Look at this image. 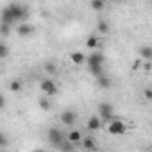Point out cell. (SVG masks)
<instances>
[{"instance_id": "cell-29", "label": "cell", "mask_w": 152, "mask_h": 152, "mask_svg": "<svg viewBox=\"0 0 152 152\" xmlns=\"http://www.w3.org/2000/svg\"><path fill=\"white\" fill-rule=\"evenodd\" d=\"M148 152H152V148H150V150H148Z\"/></svg>"}, {"instance_id": "cell-12", "label": "cell", "mask_w": 152, "mask_h": 152, "mask_svg": "<svg viewBox=\"0 0 152 152\" xmlns=\"http://www.w3.org/2000/svg\"><path fill=\"white\" fill-rule=\"evenodd\" d=\"M83 140H84V136L81 134V131H77V129L70 131V134H68V141H72L73 145H79V143H83Z\"/></svg>"}, {"instance_id": "cell-5", "label": "cell", "mask_w": 152, "mask_h": 152, "mask_svg": "<svg viewBox=\"0 0 152 152\" xmlns=\"http://www.w3.org/2000/svg\"><path fill=\"white\" fill-rule=\"evenodd\" d=\"M39 90H41L43 95H47V97H54V95H57V84H56L52 79H43L41 84H39Z\"/></svg>"}, {"instance_id": "cell-28", "label": "cell", "mask_w": 152, "mask_h": 152, "mask_svg": "<svg viewBox=\"0 0 152 152\" xmlns=\"http://www.w3.org/2000/svg\"><path fill=\"white\" fill-rule=\"evenodd\" d=\"M0 152H7V150H6V148H2V150H0Z\"/></svg>"}, {"instance_id": "cell-18", "label": "cell", "mask_w": 152, "mask_h": 152, "mask_svg": "<svg viewBox=\"0 0 152 152\" xmlns=\"http://www.w3.org/2000/svg\"><path fill=\"white\" fill-rule=\"evenodd\" d=\"M9 90H11L13 93H18V91L22 90V81H18V79L11 81V83H9Z\"/></svg>"}, {"instance_id": "cell-26", "label": "cell", "mask_w": 152, "mask_h": 152, "mask_svg": "<svg viewBox=\"0 0 152 152\" xmlns=\"http://www.w3.org/2000/svg\"><path fill=\"white\" fill-rule=\"evenodd\" d=\"M4 106H6V97H4V95H0V107L4 109Z\"/></svg>"}, {"instance_id": "cell-9", "label": "cell", "mask_w": 152, "mask_h": 152, "mask_svg": "<svg viewBox=\"0 0 152 152\" xmlns=\"http://www.w3.org/2000/svg\"><path fill=\"white\" fill-rule=\"evenodd\" d=\"M16 32H18V36L27 38V36H31L34 32V25H31V23H20L18 29H16Z\"/></svg>"}, {"instance_id": "cell-8", "label": "cell", "mask_w": 152, "mask_h": 152, "mask_svg": "<svg viewBox=\"0 0 152 152\" xmlns=\"http://www.w3.org/2000/svg\"><path fill=\"white\" fill-rule=\"evenodd\" d=\"M70 61H72L73 64L81 66V64H84V63L88 61V56H86V54H83V52H79V50H75V52H72V54H70Z\"/></svg>"}, {"instance_id": "cell-19", "label": "cell", "mask_w": 152, "mask_h": 152, "mask_svg": "<svg viewBox=\"0 0 152 152\" xmlns=\"http://www.w3.org/2000/svg\"><path fill=\"white\" fill-rule=\"evenodd\" d=\"M43 70H45L47 73H50V75H52V73H57V66H56L54 63H50V61H48V63H45Z\"/></svg>"}, {"instance_id": "cell-4", "label": "cell", "mask_w": 152, "mask_h": 152, "mask_svg": "<svg viewBox=\"0 0 152 152\" xmlns=\"http://www.w3.org/2000/svg\"><path fill=\"white\" fill-rule=\"evenodd\" d=\"M47 136H48V141H50L52 147H57V148H59V147L64 143V134H63L59 129H56V127H50L48 132H47Z\"/></svg>"}, {"instance_id": "cell-23", "label": "cell", "mask_w": 152, "mask_h": 152, "mask_svg": "<svg viewBox=\"0 0 152 152\" xmlns=\"http://www.w3.org/2000/svg\"><path fill=\"white\" fill-rule=\"evenodd\" d=\"M143 97H145L147 100H152V90H150V88H145V90H143Z\"/></svg>"}, {"instance_id": "cell-6", "label": "cell", "mask_w": 152, "mask_h": 152, "mask_svg": "<svg viewBox=\"0 0 152 152\" xmlns=\"http://www.w3.org/2000/svg\"><path fill=\"white\" fill-rule=\"evenodd\" d=\"M99 115H100V120H113L115 118V111H113V106L107 104V102H100L99 104Z\"/></svg>"}, {"instance_id": "cell-7", "label": "cell", "mask_w": 152, "mask_h": 152, "mask_svg": "<svg viewBox=\"0 0 152 152\" xmlns=\"http://www.w3.org/2000/svg\"><path fill=\"white\" fill-rule=\"evenodd\" d=\"M61 124L64 125V127H72L73 124H75V120H77V115H75V111H70V109H66V111H63L61 113Z\"/></svg>"}, {"instance_id": "cell-20", "label": "cell", "mask_w": 152, "mask_h": 152, "mask_svg": "<svg viewBox=\"0 0 152 152\" xmlns=\"http://www.w3.org/2000/svg\"><path fill=\"white\" fill-rule=\"evenodd\" d=\"M38 106H39V109H43V111H50V107H52V104H50L48 99H41V100L38 102Z\"/></svg>"}, {"instance_id": "cell-2", "label": "cell", "mask_w": 152, "mask_h": 152, "mask_svg": "<svg viewBox=\"0 0 152 152\" xmlns=\"http://www.w3.org/2000/svg\"><path fill=\"white\" fill-rule=\"evenodd\" d=\"M86 63H88V66H90V70H91V73L95 75V77H100L102 75V66H104V54L95 50V52H91L88 56Z\"/></svg>"}, {"instance_id": "cell-24", "label": "cell", "mask_w": 152, "mask_h": 152, "mask_svg": "<svg viewBox=\"0 0 152 152\" xmlns=\"http://www.w3.org/2000/svg\"><path fill=\"white\" fill-rule=\"evenodd\" d=\"M0 145H2V148H4V147L7 145V136H6L4 132H2V134H0Z\"/></svg>"}, {"instance_id": "cell-22", "label": "cell", "mask_w": 152, "mask_h": 152, "mask_svg": "<svg viewBox=\"0 0 152 152\" xmlns=\"http://www.w3.org/2000/svg\"><path fill=\"white\" fill-rule=\"evenodd\" d=\"M7 54H9V48L6 43H2L0 45V57H7Z\"/></svg>"}, {"instance_id": "cell-25", "label": "cell", "mask_w": 152, "mask_h": 152, "mask_svg": "<svg viewBox=\"0 0 152 152\" xmlns=\"http://www.w3.org/2000/svg\"><path fill=\"white\" fill-rule=\"evenodd\" d=\"M9 27H11V25L2 23V36H7V34H9Z\"/></svg>"}, {"instance_id": "cell-3", "label": "cell", "mask_w": 152, "mask_h": 152, "mask_svg": "<svg viewBox=\"0 0 152 152\" xmlns=\"http://www.w3.org/2000/svg\"><path fill=\"white\" fill-rule=\"evenodd\" d=\"M127 129H129L127 124L124 120H120V118H113L109 122V125H107V132L113 134V136H122V134L127 132Z\"/></svg>"}, {"instance_id": "cell-16", "label": "cell", "mask_w": 152, "mask_h": 152, "mask_svg": "<svg viewBox=\"0 0 152 152\" xmlns=\"http://www.w3.org/2000/svg\"><path fill=\"white\" fill-rule=\"evenodd\" d=\"M90 6H91L93 11H99V13L104 11V7H106V4L102 2V0H91V4H90Z\"/></svg>"}, {"instance_id": "cell-13", "label": "cell", "mask_w": 152, "mask_h": 152, "mask_svg": "<svg viewBox=\"0 0 152 152\" xmlns=\"http://www.w3.org/2000/svg\"><path fill=\"white\" fill-rule=\"evenodd\" d=\"M97 84L102 88V90H109L111 86H113V83H111V77H107V75H100V77H97Z\"/></svg>"}, {"instance_id": "cell-10", "label": "cell", "mask_w": 152, "mask_h": 152, "mask_svg": "<svg viewBox=\"0 0 152 152\" xmlns=\"http://www.w3.org/2000/svg\"><path fill=\"white\" fill-rule=\"evenodd\" d=\"M81 145H83V148H84L86 152H95V150H97V141H95L91 136H86Z\"/></svg>"}, {"instance_id": "cell-11", "label": "cell", "mask_w": 152, "mask_h": 152, "mask_svg": "<svg viewBox=\"0 0 152 152\" xmlns=\"http://www.w3.org/2000/svg\"><path fill=\"white\" fill-rule=\"evenodd\" d=\"M100 118L99 116H90L88 118V124H86V129L88 131H91V132H95V131H99L100 129Z\"/></svg>"}, {"instance_id": "cell-30", "label": "cell", "mask_w": 152, "mask_h": 152, "mask_svg": "<svg viewBox=\"0 0 152 152\" xmlns=\"http://www.w3.org/2000/svg\"><path fill=\"white\" fill-rule=\"evenodd\" d=\"M150 64H152V61H150Z\"/></svg>"}, {"instance_id": "cell-27", "label": "cell", "mask_w": 152, "mask_h": 152, "mask_svg": "<svg viewBox=\"0 0 152 152\" xmlns=\"http://www.w3.org/2000/svg\"><path fill=\"white\" fill-rule=\"evenodd\" d=\"M34 152H47V150H43V148H36Z\"/></svg>"}, {"instance_id": "cell-1", "label": "cell", "mask_w": 152, "mask_h": 152, "mask_svg": "<svg viewBox=\"0 0 152 152\" xmlns=\"http://www.w3.org/2000/svg\"><path fill=\"white\" fill-rule=\"evenodd\" d=\"M25 16H27V7L18 4V2H15V4H9V6L4 7V11H2V23L13 25V23L20 22V20H23Z\"/></svg>"}, {"instance_id": "cell-21", "label": "cell", "mask_w": 152, "mask_h": 152, "mask_svg": "<svg viewBox=\"0 0 152 152\" xmlns=\"http://www.w3.org/2000/svg\"><path fill=\"white\" fill-rule=\"evenodd\" d=\"M59 150H61V152H73V143L68 141V140H64V143L59 147Z\"/></svg>"}, {"instance_id": "cell-15", "label": "cell", "mask_w": 152, "mask_h": 152, "mask_svg": "<svg viewBox=\"0 0 152 152\" xmlns=\"http://www.w3.org/2000/svg\"><path fill=\"white\" fill-rule=\"evenodd\" d=\"M97 29H99L100 34H107V32H109V23H107L106 20H99V22H97Z\"/></svg>"}, {"instance_id": "cell-14", "label": "cell", "mask_w": 152, "mask_h": 152, "mask_svg": "<svg viewBox=\"0 0 152 152\" xmlns=\"http://www.w3.org/2000/svg\"><path fill=\"white\" fill-rule=\"evenodd\" d=\"M140 57L147 59V61H152V47H141L140 48Z\"/></svg>"}, {"instance_id": "cell-17", "label": "cell", "mask_w": 152, "mask_h": 152, "mask_svg": "<svg viewBox=\"0 0 152 152\" xmlns=\"http://www.w3.org/2000/svg\"><path fill=\"white\" fill-rule=\"evenodd\" d=\"M99 43H100V41H99L97 36H90V38L86 39V47H88V48H97Z\"/></svg>"}]
</instances>
